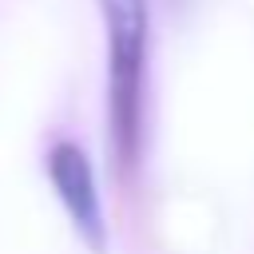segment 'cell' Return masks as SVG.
Segmentation results:
<instances>
[{
	"label": "cell",
	"instance_id": "6da1fadb",
	"mask_svg": "<svg viewBox=\"0 0 254 254\" xmlns=\"http://www.w3.org/2000/svg\"><path fill=\"white\" fill-rule=\"evenodd\" d=\"M107 36V139L123 175L135 171L143 147V87L151 12L147 0H99Z\"/></svg>",
	"mask_w": 254,
	"mask_h": 254
},
{
	"label": "cell",
	"instance_id": "7a4b0ae2",
	"mask_svg": "<svg viewBox=\"0 0 254 254\" xmlns=\"http://www.w3.org/2000/svg\"><path fill=\"white\" fill-rule=\"evenodd\" d=\"M44 171L75 226V234L99 254L103 250V238H107V226H103V210H99V190H95V175H91V163H87V151L71 139H60L52 143L48 159H44Z\"/></svg>",
	"mask_w": 254,
	"mask_h": 254
}]
</instances>
